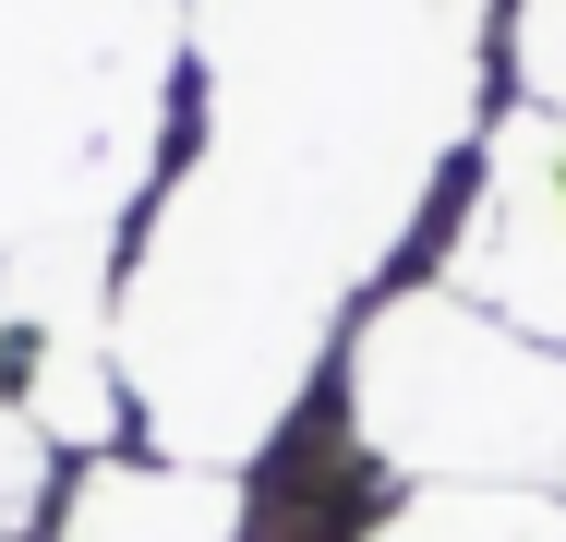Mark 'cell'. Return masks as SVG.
I'll return each instance as SVG.
<instances>
[{"instance_id": "cell-5", "label": "cell", "mask_w": 566, "mask_h": 542, "mask_svg": "<svg viewBox=\"0 0 566 542\" xmlns=\"http://www.w3.org/2000/svg\"><path fill=\"white\" fill-rule=\"evenodd\" d=\"M361 542H566L555 494H398Z\"/></svg>"}, {"instance_id": "cell-2", "label": "cell", "mask_w": 566, "mask_h": 542, "mask_svg": "<svg viewBox=\"0 0 566 542\" xmlns=\"http://www.w3.org/2000/svg\"><path fill=\"white\" fill-rule=\"evenodd\" d=\"M326 410L398 494H555L566 507V350L458 302L447 278H386L326 362Z\"/></svg>"}, {"instance_id": "cell-4", "label": "cell", "mask_w": 566, "mask_h": 542, "mask_svg": "<svg viewBox=\"0 0 566 542\" xmlns=\"http://www.w3.org/2000/svg\"><path fill=\"white\" fill-rule=\"evenodd\" d=\"M24 542H241V470H181V458H73Z\"/></svg>"}, {"instance_id": "cell-1", "label": "cell", "mask_w": 566, "mask_h": 542, "mask_svg": "<svg viewBox=\"0 0 566 542\" xmlns=\"http://www.w3.org/2000/svg\"><path fill=\"white\" fill-rule=\"evenodd\" d=\"M193 121L181 0H0V290L12 325H109V253Z\"/></svg>"}, {"instance_id": "cell-3", "label": "cell", "mask_w": 566, "mask_h": 542, "mask_svg": "<svg viewBox=\"0 0 566 542\" xmlns=\"http://www.w3.org/2000/svg\"><path fill=\"white\" fill-rule=\"evenodd\" d=\"M398 278H447L458 302L566 350V108L494 97V121L447 169V194L422 206Z\"/></svg>"}]
</instances>
